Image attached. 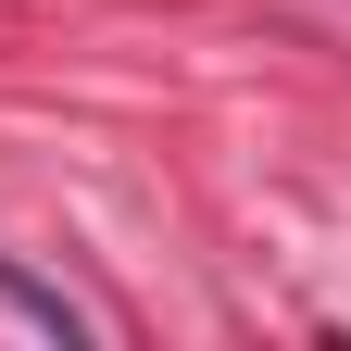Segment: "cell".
<instances>
[{
  "instance_id": "cell-1",
  "label": "cell",
  "mask_w": 351,
  "mask_h": 351,
  "mask_svg": "<svg viewBox=\"0 0 351 351\" xmlns=\"http://www.w3.org/2000/svg\"><path fill=\"white\" fill-rule=\"evenodd\" d=\"M0 289H13V301H25V314H38V326H51V339H88V314H75V301H63V289H38V276H25V263H0Z\"/></svg>"
}]
</instances>
